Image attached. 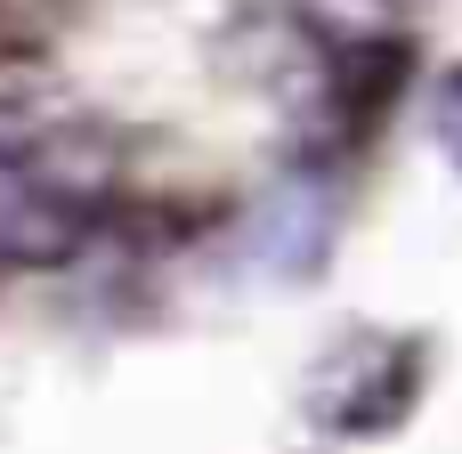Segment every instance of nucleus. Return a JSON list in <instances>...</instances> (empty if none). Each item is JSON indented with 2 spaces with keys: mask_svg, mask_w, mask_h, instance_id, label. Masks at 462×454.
I'll return each mask as SVG.
<instances>
[{
  "mask_svg": "<svg viewBox=\"0 0 462 454\" xmlns=\"http://www.w3.org/2000/svg\"><path fill=\"white\" fill-rule=\"evenodd\" d=\"M430 130H439V146H447V162L462 171V65L439 81V97H430Z\"/></svg>",
  "mask_w": 462,
  "mask_h": 454,
  "instance_id": "f03ea898",
  "label": "nucleus"
},
{
  "mask_svg": "<svg viewBox=\"0 0 462 454\" xmlns=\"http://www.w3.org/2000/svg\"><path fill=\"white\" fill-rule=\"evenodd\" d=\"M89 227V187L24 146V138H0V260H65Z\"/></svg>",
  "mask_w": 462,
  "mask_h": 454,
  "instance_id": "f257e3e1",
  "label": "nucleus"
}]
</instances>
